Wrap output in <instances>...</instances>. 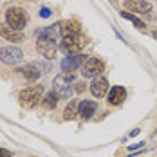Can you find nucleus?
<instances>
[{
  "instance_id": "obj_1",
  "label": "nucleus",
  "mask_w": 157,
  "mask_h": 157,
  "mask_svg": "<svg viewBox=\"0 0 157 157\" xmlns=\"http://www.w3.org/2000/svg\"><path fill=\"white\" fill-rule=\"evenodd\" d=\"M36 49L38 52L45 58V60H52L60 49V44L56 42V38H51L45 34H38V40H36Z\"/></svg>"
},
{
  "instance_id": "obj_2",
  "label": "nucleus",
  "mask_w": 157,
  "mask_h": 157,
  "mask_svg": "<svg viewBox=\"0 0 157 157\" xmlns=\"http://www.w3.org/2000/svg\"><path fill=\"white\" fill-rule=\"evenodd\" d=\"M85 45H87V38H85L81 33H78V34H74V36L63 38L62 44H60V49H62L67 56H71V54L81 52V51L85 49Z\"/></svg>"
},
{
  "instance_id": "obj_3",
  "label": "nucleus",
  "mask_w": 157,
  "mask_h": 157,
  "mask_svg": "<svg viewBox=\"0 0 157 157\" xmlns=\"http://www.w3.org/2000/svg\"><path fill=\"white\" fill-rule=\"evenodd\" d=\"M42 94H44V87L42 85H34V87H27L20 92V103L25 109H34L40 101H42Z\"/></svg>"
},
{
  "instance_id": "obj_4",
  "label": "nucleus",
  "mask_w": 157,
  "mask_h": 157,
  "mask_svg": "<svg viewBox=\"0 0 157 157\" xmlns=\"http://www.w3.org/2000/svg\"><path fill=\"white\" fill-rule=\"evenodd\" d=\"M74 72H62L52 81V90H56L60 98H69L71 96V83L74 81Z\"/></svg>"
},
{
  "instance_id": "obj_5",
  "label": "nucleus",
  "mask_w": 157,
  "mask_h": 157,
  "mask_svg": "<svg viewBox=\"0 0 157 157\" xmlns=\"http://www.w3.org/2000/svg\"><path fill=\"white\" fill-rule=\"evenodd\" d=\"M6 22H7L9 27L20 31V29H24L25 24H27V15H25V11L20 9V7H9V9L6 11Z\"/></svg>"
},
{
  "instance_id": "obj_6",
  "label": "nucleus",
  "mask_w": 157,
  "mask_h": 157,
  "mask_svg": "<svg viewBox=\"0 0 157 157\" xmlns=\"http://www.w3.org/2000/svg\"><path fill=\"white\" fill-rule=\"evenodd\" d=\"M103 69H105V63L99 58H94V56L87 58L85 63L81 65V76L83 78H96V76H99L103 72Z\"/></svg>"
},
{
  "instance_id": "obj_7",
  "label": "nucleus",
  "mask_w": 157,
  "mask_h": 157,
  "mask_svg": "<svg viewBox=\"0 0 157 157\" xmlns=\"http://www.w3.org/2000/svg\"><path fill=\"white\" fill-rule=\"evenodd\" d=\"M24 60V52L18 47H13V45H7V47L0 49V62L6 63V65H16Z\"/></svg>"
},
{
  "instance_id": "obj_8",
  "label": "nucleus",
  "mask_w": 157,
  "mask_h": 157,
  "mask_svg": "<svg viewBox=\"0 0 157 157\" xmlns=\"http://www.w3.org/2000/svg\"><path fill=\"white\" fill-rule=\"evenodd\" d=\"M90 92L94 94V98H105V96L109 94V81L107 78H103V76H96L92 79V83H90Z\"/></svg>"
},
{
  "instance_id": "obj_9",
  "label": "nucleus",
  "mask_w": 157,
  "mask_h": 157,
  "mask_svg": "<svg viewBox=\"0 0 157 157\" xmlns=\"http://www.w3.org/2000/svg\"><path fill=\"white\" fill-rule=\"evenodd\" d=\"M125 9L132 13H150L152 4L146 0H125Z\"/></svg>"
},
{
  "instance_id": "obj_10",
  "label": "nucleus",
  "mask_w": 157,
  "mask_h": 157,
  "mask_svg": "<svg viewBox=\"0 0 157 157\" xmlns=\"http://www.w3.org/2000/svg\"><path fill=\"white\" fill-rule=\"evenodd\" d=\"M18 72H20V76L24 79H27V81H36V79L42 76V71L38 69V65L33 62V63H27V65H24V67H20L18 69Z\"/></svg>"
},
{
  "instance_id": "obj_11",
  "label": "nucleus",
  "mask_w": 157,
  "mask_h": 157,
  "mask_svg": "<svg viewBox=\"0 0 157 157\" xmlns=\"http://www.w3.org/2000/svg\"><path fill=\"white\" fill-rule=\"evenodd\" d=\"M85 58H87V56H83L81 52H78V54H71L69 58H65V60L62 62V69L65 71V72H71V71L81 67V65L85 63Z\"/></svg>"
},
{
  "instance_id": "obj_12",
  "label": "nucleus",
  "mask_w": 157,
  "mask_h": 157,
  "mask_svg": "<svg viewBox=\"0 0 157 157\" xmlns=\"http://www.w3.org/2000/svg\"><path fill=\"white\" fill-rule=\"evenodd\" d=\"M96 110H98V103H96V101H90V99H83V101H79L78 114H79L81 119H89V117H92Z\"/></svg>"
},
{
  "instance_id": "obj_13",
  "label": "nucleus",
  "mask_w": 157,
  "mask_h": 157,
  "mask_svg": "<svg viewBox=\"0 0 157 157\" xmlns=\"http://www.w3.org/2000/svg\"><path fill=\"white\" fill-rule=\"evenodd\" d=\"M126 98V89L125 87H121V85H116V87H112L109 90V103L110 105H121L123 101H125Z\"/></svg>"
},
{
  "instance_id": "obj_14",
  "label": "nucleus",
  "mask_w": 157,
  "mask_h": 157,
  "mask_svg": "<svg viewBox=\"0 0 157 157\" xmlns=\"http://www.w3.org/2000/svg\"><path fill=\"white\" fill-rule=\"evenodd\" d=\"M79 29H81L79 24L74 22V20H63V22H60V34H62V38L74 36V34L79 33Z\"/></svg>"
},
{
  "instance_id": "obj_15",
  "label": "nucleus",
  "mask_w": 157,
  "mask_h": 157,
  "mask_svg": "<svg viewBox=\"0 0 157 157\" xmlns=\"http://www.w3.org/2000/svg\"><path fill=\"white\" fill-rule=\"evenodd\" d=\"M0 36L6 38V40H9V42H22V40H24L22 31L13 29V27H9V25H0Z\"/></svg>"
},
{
  "instance_id": "obj_16",
  "label": "nucleus",
  "mask_w": 157,
  "mask_h": 157,
  "mask_svg": "<svg viewBox=\"0 0 157 157\" xmlns=\"http://www.w3.org/2000/svg\"><path fill=\"white\" fill-rule=\"evenodd\" d=\"M78 109H79V101L78 99H71L69 103H67V107L63 110V119H74L76 116H78Z\"/></svg>"
},
{
  "instance_id": "obj_17",
  "label": "nucleus",
  "mask_w": 157,
  "mask_h": 157,
  "mask_svg": "<svg viewBox=\"0 0 157 157\" xmlns=\"http://www.w3.org/2000/svg\"><path fill=\"white\" fill-rule=\"evenodd\" d=\"M58 99H60L58 92H56V90H51V92H47V94L44 96V99H42V105H44V109L52 110V109H56V105H58Z\"/></svg>"
},
{
  "instance_id": "obj_18",
  "label": "nucleus",
  "mask_w": 157,
  "mask_h": 157,
  "mask_svg": "<svg viewBox=\"0 0 157 157\" xmlns=\"http://www.w3.org/2000/svg\"><path fill=\"white\" fill-rule=\"evenodd\" d=\"M119 15L123 16V18H126V20H130V22H132V24H134V25H136V27H137V29H144V24H143L141 20H139V18H137V16H134V15H130V11H121V13H119Z\"/></svg>"
},
{
  "instance_id": "obj_19",
  "label": "nucleus",
  "mask_w": 157,
  "mask_h": 157,
  "mask_svg": "<svg viewBox=\"0 0 157 157\" xmlns=\"http://www.w3.org/2000/svg\"><path fill=\"white\" fill-rule=\"evenodd\" d=\"M40 16H42V18H49V16H51V9H49V7H42V9H40Z\"/></svg>"
},
{
  "instance_id": "obj_20",
  "label": "nucleus",
  "mask_w": 157,
  "mask_h": 157,
  "mask_svg": "<svg viewBox=\"0 0 157 157\" xmlns=\"http://www.w3.org/2000/svg\"><path fill=\"white\" fill-rule=\"evenodd\" d=\"M143 146H144V143H136V144H128V150H132V152H134V150H139V148H143Z\"/></svg>"
},
{
  "instance_id": "obj_21",
  "label": "nucleus",
  "mask_w": 157,
  "mask_h": 157,
  "mask_svg": "<svg viewBox=\"0 0 157 157\" xmlns=\"http://www.w3.org/2000/svg\"><path fill=\"white\" fill-rule=\"evenodd\" d=\"M85 90V83H74V92H83Z\"/></svg>"
},
{
  "instance_id": "obj_22",
  "label": "nucleus",
  "mask_w": 157,
  "mask_h": 157,
  "mask_svg": "<svg viewBox=\"0 0 157 157\" xmlns=\"http://www.w3.org/2000/svg\"><path fill=\"white\" fill-rule=\"evenodd\" d=\"M0 157H11V152L6 148H0Z\"/></svg>"
},
{
  "instance_id": "obj_23",
  "label": "nucleus",
  "mask_w": 157,
  "mask_h": 157,
  "mask_svg": "<svg viewBox=\"0 0 157 157\" xmlns=\"http://www.w3.org/2000/svg\"><path fill=\"white\" fill-rule=\"evenodd\" d=\"M139 132H141V130H139V128H134V130H132V132H130V137H136V136H137V134H139Z\"/></svg>"
}]
</instances>
